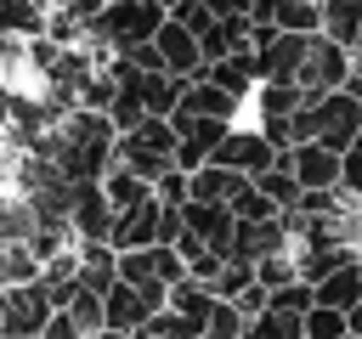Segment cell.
<instances>
[{
  "instance_id": "obj_15",
  "label": "cell",
  "mask_w": 362,
  "mask_h": 339,
  "mask_svg": "<svg viewBox=\"0 0 362 339\" xmlns=\"http://www.w3.org/2000/svg\"><path fill=\"white\" fill-rule=\"evenodd\" d=\"M322 34L345 51H362V0H322Z\"/></svg>"
},
{
  "instance_id": "obj_26",
  "label": "cell",
  "mask_w": 362,
  "mask_h": 339,
  "mask_svg": "<svg viewBox=\"0 0 362 339\" xmlns=\"http://www.w3.org/2000/svg\"><path fill=\"white\" fill-rule=\"evenodd\" d=\"M345 90L362 96V51H351V79H345Z\"/></svg>"
},
{
  "instance_id": "obj_3",
  "label": "cell",
  "mask_w": 362,
  "mask_h": 339,
  "mask_svg": "<svg viewBox=\"0 0 362 339\" xmlns=\"http://www.w3.org/2000/svg\"><path fill=\"white\" fill-rule=\"evenodd\" d=\"M170 124H175V170L192 175L198 164H209V153L221 147V136H226L238 119H215V113H187V107H175Z\"/></svg>"
},
{
  "instance_id": "obj_10",
  "label": "cell",
  "mask_w": 362,
  "mask_h": 339,
  "mask_svg": "<svg viewBox=\"0 0 362 339\" xmlns=\"http://www.w3.org/2000/svg\"><path fill=\"white\" fill-rule=\"evenodd\" d=\"M181 220H187V232L198 237V243H209V249H232V226H238V215L226 209V203H215V198H187L181 203Z\"/></svg>"
},
{
  "instance_id": "obj_21",
  "label": "cell",
  "mask_w": 362,
  "mask_h": 339,
  "mask_svg": "<svg viewBox=\"0 0 362 339\" xmlns=\"http://www.w3.org/2000/svg\"><path fill=\"white\" fill-rule=\"evenodd\" d=\"M130 339H198V333H192L170 305H158L147 322H136V328H130Z\"/></svg>"
},
{
  "instance_id": "obj_14",
  "label": "cell",
  "mask_w": 362,
  "mask_h": 339,
  "mask_svg": "<svg viewBox=\"0 0 362 339\" xmlns=\"http://www.w3.org/2000/svg\"><path fill=\"white\" fill-rule=\"evenodd\" d=\"M311 288H317V305L351 311V305L362 299V260H345V266H334V271H328V277H317Z\"/></svg>"
},
{
  "instance_id": "obj_2",
  "label": "cell",
  "mask_w": 362,
  "mask_h": 339,
  "mask_svg": "<svg viewBox=\"0 0 362 339\" xmlns=\"http://www.w3.org/2000/svg\"><path fill=\"white\" fill-rule=\"evenodd\" d=\"M170 299V282H158V277H113L107 288H102V311H107V328H119V333H130L136 322H147L158 305Z\"/></svg>"
},
{
  "instance_id": "obj_25",
  "label": "cell",
  "mask_w": 362,
  "mask_h": 339,
  "mask_svg": "<svg viewBox=\"0 0 362 339\" xmlns=\"http://www.w3.org/2000/svg\"><path fill=\"white\" fill-rule=\"evenodd\" d=\"M215 17H249V0H204Z\"/></svg>"
},
{
  "instance_id": "obj_23",
  "label": "cell",
  "mask_w": 362,
  "mask_h": 339,
  "mask_svg": "<svg viewBox=\"0 0 362 339\" xmlns=\"http://www.w3.org/2000/svg\"><path fill=\"white\" fill-rule=\"evenodd\" d=\"M351 328H345V311H334V305H311L305 311V339H345Z\"/></svg>"
},
{
  "instance_id": "obj_28",
  "label": "cell",
  "mask_w": 362,
  "mask_h": 339,
  "mask_svg": "<svg viewBox=\"0 0 362 339\" xmlns=\"http://www.w3.org/2000/svg\"><path fill=\"white\" fill-rule=\"evenodd\" d=\"M351 220L362 226V192H351Z\"/></svg>"
},
{
  "instance_id": "obj_8",
  "label": "cell",
  "mask_w": 362,
  "mask_h": 339,
  "mask_svg": "<svg viewBox=\"0 0 362 339\" xmlns=\"http://www.w3.org/2000/svg\"><path fill=\"white\" fill-rule=\"evenodd\" d=\"M272 249H288V215L238 220V226H232V249H226V260L255 266V260H260V254H272Z\"/></svg>"
},
{
  "instance_id": "obj_9",
  "label": "cell",
  "mask_w": 362,
  "mask_h": 339,
  "mask_svg": "<svg viewBox=\"0 0 362 339\" xmlns=\"http://www.w3.org/2000/svg\"><path fill=\"white\" fill-rule=\"evenodd\" d=\"M283 164L294 170L300 192L339 186V153H334V147H322V141H294V147H283Z\"/></svg>"
},
{
  "instance_id": "obj_6",
  "label": "cell",
  "mask_w": 362,
  "mask_h": 339,
  "mask_svg": "<svg viewBox=\"0 0 362 339\" xmlns=\"http://www.w3.org/2000/svg\"><path fill=\"white\" fill-rule=\"evenodd\" d=\"M113 203H107V192H102V181H79L74 186V203H68V232H74V243H107L113 237Z\"/></svg>"
},
{
  "instance_id": "obj_30",
  "label": "cell",
  "mask_w": 362,
  "mask_h": 339,
  "mask_svg": "<svg viewBox=\"0 0 362 339\" xmlns=\"http://www.w3.org/2000/svg\"><path fill=\"white\" fill-rule=\"evenodd\" d=\"M345 339H356V333H345Z\"/></svg>"
},
{
  "instance_id": "obj_1",
  "label": "cell",
  "mask_w": 362,
  "mask_h": 339,
  "mask_svg": "<svg viewBox=\"0 0 362 339\" xmlns=\"http://www.w3.org/2000/svg\"><path fill=\"white\" fill-rule=\"evenodd\" d=\"M164 17H170V11H164L158 0H107V6L85 23V40H96V45L113 51V56H124V51L147 45Z\"/></svg>"
},
{
  "instance_id": "obj_5",
  "label": "cell",
  "mask_w": 362,
  "mask_h": 339,
  "mask_svg": "<svg viewBox=\"0 0 362 339\" xmlns=\"http://www.w3.org/2000/svg\"><path fill=\"white\" fill-rule=\"evenodd\" d=\"M351 79V51L339 45V40H328V34H311V45H305V62H300V90H311V96H322V90H339Z\"/></svg>"
},
{
  "instance_id": "obj_22",
  "label": "cell",
  "mask_w": 362,
  "mask_h": 339,
  "mask_svg": "<svg viewBox=\"0 0 362 339\" xmlns=\"http://www.w3.org/2000/svg\"><path fill=\"white\" fill-rule=\"evenodd\" d=\"M243 328H249V316H243L232 299H215V311H209V322H204V339H243Z\"/></svg>"
},
{
  "instance_id": "obj_18",
  "label": "cell",
  "mask_w": 362,
  "mask_h": 339,
  "mask_svg": "<svg viewBox=\"0 0 362 339\" xmlns=\"http://www.w3.org/2000/svg\"><path fill=\"white\" fill-rule=\"evenodd\" d=\"M255 186H260L277 209H294V203H300V181H294V170L283 164V153H277V164H272V170H260V175H255Z\"/></svg>"
},
{
  "instance_id": "obj_19",
  "label": "cell",
  "mask_w": 362,
  "mask_h": 339,
  "mask_svg": "<svg viewBox=\"0 0 362 339\" xmlns=\"http://www.w3.org/2000/svg\"><path fill=\"white\" fill-rule=\"evenodd\" d=\"M62 311L79 322V333H96V328H107V311H102V288H85V282H79V288H74V299H68Z\"/></svg>"
},
{
  "instance_id": "obj_20",
  "label": "cell",
  "mask_w": 362,
  "mask_h": 339,
  "mask_svg": "<svg viewBox=\"0 0 362 339\" xmlns=\"http://www.w3.org/2000/svg\"><path fill=\"white\" fill-rule=\"evenodd\" d=\"M294 277H300L294 249H272V254L255 260V282H260V288H283V282H294Z\"/></svg>"
},
{
  "instance_id": "obj_13",
  "label": "cell",
  "mask_w": 362,
  "mask_h": 339,
  "mask_svg": "<svg viewBox=\"0 0 362 339\" xmlns=\"http://www.w3.org/2000/svg\"><path fill=\"white\" fill-rule=\"evenodd\" d=\"M243 339H305V311H294V305H277V299H266V305H260V311L249 316Z\"/></svg>"
},
{
  "instance_id": "obj_7",
  "label": "cell",
  "mask_w": 362,
  "mask_h": 339,
  "mask_svg": "<svg viewBox=\"0 0 362 339\" xmlns=\"http://www.w3.org/2000/svg\"><path fill=\"white\" fill-rule=\"evenodd\" d=\"M153 45H158V56H164V68H170L175 79H198V73H204V45H198V34H192L175 11L158 23Z\"/></svg>"
},
{
  "instance_id": "obj_4",
  "label": "cell",
  "mask_w": 362,
  "mask_h": 339,
  "mask_svg": "<svg viewBox=\"0 0 362 339\" xmlns=\"http://www.w3.org/2000/svg\"><path fill=\"white\" fill-rule=\"evenodd\" d=\"M277 153H283V147H272V136H266L260 124L238 119V124L221 136V147H215L209 158H215V164H226V170H238V175H260V170H272V164H277Z\"/></svg>"
},
{
  "instance_id": "obj_12",
  "label": "cell",
  "mask_w": 362,
  "mask_h": 339,
  "mask_svg": "<svg viewBox=\"0 0 362 339\" xmlns=\"http://www.w3.org/2000/svg\"><path fill=\"white\" fill-rule=\"evenodd\" d=\"M175 107H187V113H215V119H243V102L232 96V90H221L215 79H187L181 85V102Z\"/></svg>"
},
{
  "instance_id": "obj_16",
  "label": "cell",
  "mask_w": 362,
  "mask_h": 339,
  "mask_svg": "<svg viewBox=\"0 0 362 339\" xmlns=\"http://www.w3.org/2000/svg\"><path fill=\"white\" fill-rule=\"evenodd\" d=\"M249 175H238V170H226V164H198L192 175H187V186H192V198H215V203H232V192L243 186Z\"/></svg>"
},
{
  "instance_id": "obj_29",
  "label": "cell",
  "mask_w": 362,
  "mask_h": 339,
  "mask_svg": "<svg viewBox=\"0 0 362 339\" xmlns=\"http://www.w3.org/2000/svg\"><path fill=\"white\" fill-rule=\"evenodd\" d=\"M356 260H362V237H356Z\"/></svg>"
},
{
  "instance_id": "obj_27",
  "label": "cell",
  "mask_w": 362,
  "mask_h": 339,
  "mask_svg": "<svg viewBox=\"0 0 362 339\" xmlns=\"http://www.w3.org/2000/svg\"><path fill=\"white\" fill-rule=\"evenodd\" d=\"M345 328H351V333H356V339H362V299H356V305H351V311H345Z\"/></svg>"
},
{
  "instance_id": "obj_11",
  "label": "cell",
  "mask_w": 362,
  "mask_h": 339,
  "mask_svg": "<svg viewBox=\"0 0 362 339\" xmlns=\"http://www.w3.org/2000/svg\"><path fill=\"white\" fill-rule=\"evenodd\" d=\"M158 209H164V198L153 192V198H141V203H130V209H119L113 215V249H141V243H158Z\"/></svg>"
},
{
  "instance_id": "obj_24",
  "label": "cell",
  "mask_w": 362,
  "mask_h": 339,
  "mask_svg": "<svg viewBox=\"0 0 362 339\" xmlns=\"http://www.w3.org/2000/svg\"><path fill=\"white\" fill-rule=\"evenodd\" d=\"M34 339H85V333H79V322H74L68 311H51V322H45Z\"/></svg>"
},
{
  "instance_id": "obj_17",
  "label": "cell",
  "mask_w": 362,
  "mask_h": 339,
  "mask_svg": "<svg viewBox=\"0 0 362 339\" xmlns=\"http://www.w3.org/2000/svg\"><path fill=\"white\" fill-rule=\"evenodd\" d=\"M266 23L283 34H322V0H277Z\"/></svg>"
}]
</instances>
